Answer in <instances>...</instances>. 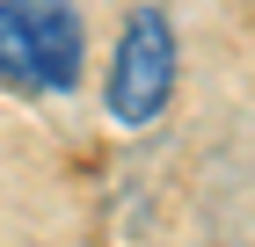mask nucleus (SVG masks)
<instances>
[{
    "label": "nucleus",
    "instance_id": "f257e3e1",
    "mask_svg": "<svg viewBox=\"0 0 255 247\" xmlns=\"http://www.w3.org/2000/svg\"><path fill=\"white\" fill-rule=\"evenodd\" d=\"M80 37L73 0H0V87L22 95H66L80 80Z\"/></svg>",
    "mask_w": 255,
    "mask_h": 247
},
{
    "label": "nucleus",
    "instance_id": "f03ea898",
    "mask_svg": "<svg viewBox=\"0 0 255 247\" xmlns=\"http://www.w3.org/2000/svg\"><path fill=\"white\" fill-rule=\"evenodd\" d=\"M168 87H175V29L160 7H138L117 37V58H110V116L153 124L168 109Z\"/></svg>",
    "mask_w": 255,
    "mask_h": 247
}]
</instances>
